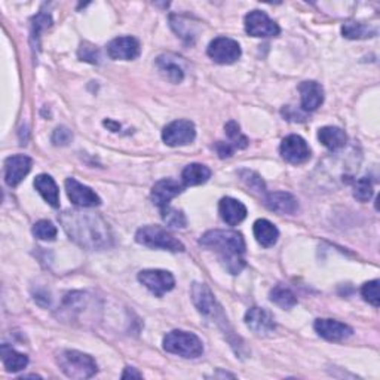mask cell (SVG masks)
<instances>
[{
  "mask_svg": "<svg viewBox=\"0 0 380 380\" xmlns=\"http://www.w3.org/2000/svg\"><path fill=\"white\" fill-rule=\"evenodd\" d=\"M162 75L173 83H180L184 79V70L177 61L171 60V55H161L156 61Z\"/></svg>",
  "mask_w": 380,
  "mask_h": 380,
  "instance_id": "obj_26",
  "label": "cell"
},
{
  "mask_svg": "<svg viewBox=\"0 0 380 380\" xmlns=\"http://www.w3.org/2000/svg\"><path fill=\"white\" fill-rule=\"evenodd\" d=\"M342 35L346 39H368L377 35V30L368 27L363 23H355V21H347L342 27Z\"/></svg>",
  "mask_w": 380,
  "mask_h": 380,
  "instance_id": "obj_28",
  "label": "cell"
},
{
  "mask_svg": "<svg viewBox=\"0 0 380 380\" xmlns=\"http://www.w3.org/2000/svg\"><path fill=\"white\" fill-rule=\"evenodd\" d=\"M199 244L213 248L223 266L232 273H238L245 268V241L239 232L235 230H208L199 239Z\"/></svg>",
  "mask_w": 380,
  "mask_h": 380,
  "instance_id": "obj_2",
  "label": "cell"
},
{
  "mask_svg": "<svg viewBox=\"0 0 380 380\" xmlns=\"http://www.w3.org/2000/svg\"><path fill=\"white\" fill-rule=\"evenodd\" d=\"M140 42L132 36L116 37L107 45V54L113 60L131 61L140 55Z\"/></svg>",
  "mask_w": 380,
  "mask_h": 380,
  "instance_id": "obj_14",
  "label": "cell"
},
{
  "mask_svg": "<svg viewBox=\"0 0 380 380\" xmlns=\"http://www.w3.org/2000/svg\"><path fill=\"white\" fill-rule=\"evenodd\" d=\"M218 213L225 223H227L229 226H236L242 220H245L247 207L242 204L241 200L227 196L220 200Z\"/></svg>",
  "mask_w": 380,
  "mask_h": 380,
  "instance_id": "obj_18",
  "label": "cell"
},
{
  "mask_svg": "<svg viewBox=\"0 0 380 380\" xmlns=\"http://www.w3.org/2000/svg\"><path fill=\"white\" fill-rule=\"evenodd\" d=\"M35 187L42 195V198H44L52 208L60 207V190L57 183L54 182V178H52L51 175L48 174L37 175L35 180Z\"/></svg>",
  "mask_w": 380,
  "mask_h": 380,
  "instance_id": "obj_21",
  "label": "cell"
},
{
  "mask_svg": "<svg viewBox=\"0 0 380 380\" xmlns=\"http://www.w3.org/2000/svg\"><path fill=\"white\" fill-rule=\"evenodd\" d=\"M67 196L73 204L82 208H94L101 204L100 196L85 184L79 183L76 178H67L66 180Z\"/></svg>",
  "mask_w": 380,
  "mask_h": 380,
  "instance_id": "obj_11",
  "label": "cell"
},
{
  "mask_svg": "<svg viewBox=\"0 0 380 380\" xmlns=\"http://www.w3.org/2000/svg\"><path fill=\"white\" fill-rule=\"evenodd\" d=\"M61 372L70 379H89L98 372L97 363L88 354L79 351H62L57 356Z\"/></svg>",
  "mask_w": 380,
  "mask_h": 380,
  "instance_id": "obj_3",
  "label": "cell"
},
{
  "mask_svg": "<svg viewBox=\"0 0 380 380\" xmlns=\"http://www.w3.org/2000/svg\"><path fill=\"white\" fill-rule=\"evenodd\" d=\"M192 300L198 311L205 315L211 316V318H218L221 315V308L218 306L213 291H211L205 284H198L195 282L192 285Z\"/></svg>",
  "mask_w": 380,
  "mask_h": 380,
  "instance_id": "obj_12",
  "label": "cell"
},
{
  "mask_svg": "<svg viewBox=\"0 0 380 380\" xmlns=\"http://www.w3.org/2000/svg\"><path fill=\"white\" fill-rule=\"evenodd\" d=\"M35 24H33V39H39V35L40 31L44 28H48L51 26V17L46 15V14H39L37 17H35Z\"/></svg>",
  "mask_w": 380,
  "mask_h": 380,
  "instance_id": "obj_37",
  "label": "cell"
},
{
  "mask_svg": "<svg viewBox=\"0 0 380 380\" xmlns=\"http://www.w3.org/2000/svg\"><path fill=\"white\" fill-rule=\"evenodd\" d=\"M73 139L71 131L66 126H58V128L52 134V143L55 146H67Z\"/></svg>",
  "mask_w": 380,
  "mask_h": 380,
  "instance_id": "obj_36",
  "label": "cell"
},
{
  "mask_svg": "<svg viewBox=\"0 0 380 380\" xmlns=\"http://www.w3.org/2000/svg\"><path fill=\"white\" fill-rule=\"evenodd\" d=\"M252 232H254V238L257 239L259 244L266 248L275 245L279 238V230L277 229V226L266 218L257 220L254 226H252Z\"/></svg>",
  "mask_w": 380,
  "mask_h": 380,
  "instance_id": "obj_22",
  "label": "cell"
},
{
  "mask_svg": "<svg viewBox=\"0 0 380 380\" xmlns=\"http://www.w3.org/2000/svg\"><path fill=\"white\" fill-rule=\"evenodd\" d=\"M0 355H2V363L9 373H17L19 370H24L28 364V356L24 354L17 352L12 346L2 345L0 349Z\"/></svg>",
  "mask_w": 380,
  "mask_h": 380,
  "instance_id": "obj_24",
  "label": "cell"
},
{
  "mask_svg": "<svg viewBox=\"0 0 380 380\" xmlns=\"http://www.w3.org/2000/svg\"><path fill=\"white\" fill-rule=\"evenodd\" d=\"M58 230L49 220H40L33 226V235L42 241H54Z\"/></svg>",
  "mask_w": 380,
  "mask_h": 380,
  "instance_id": "obj_29",
  "label": "cell"
},
{
  "mask_svg": "<svg viewBox=\"0 0 380 380\" xmlns=\"http://www.w3.org/2000/svg\"><path fill=\"white\" fill-rule=\"evenodd\" d=\"M135 241L153 250H165L171 252L184 251V245L182 242L161 226H143L137 230Z\"/></svg>",
  "mask_w": 380,
  "mask_h": 380,
  "instance_id": "obj_5",
  "label": "cell"
},
{
  "mask_svg": "<svg viewBox=\"0 0 380 380\" xmlns=\"http://www.w3.org/2000/svg\"><path fill=\"white\" fill-rule=\"evenodd\" d=\"M209 58L218 64H232L241 57V46L230 37H217L208 46Z\"/></svg>",
  "mask_w": 380,
  "mask_h": 380,
  "instance_id": "obj_9",
  "label": "cell"
},
{
  "mask_svg": "<svg viewBox=\"0 0 380 380\" xmlns=\"http://www.w3.org/2000/svg\"><path fill=\"white\" fill-rule=\"evenodd\" d=\"M182 192H183V186L180 183L173 180V178H164V180L157 182L152 187L150 198L153 200V204L162 209L170 205V200L180 195Z\"/></svg>",
  "mask_w": 380,
  "mask_h": 380,
  "instance_id": "obj_17",
  "label": "cell"
},
{
  "mask_svg": "<svg viewBox=\"0 0 380 380\" xmlns=\"http://www.w3.org/2000/svg\"><path fill=\"white\" fill-rule=\"evenodd\" d=\"M245 324L248 329L260 336H266L277 329L273 315L263 308H251L245 313Z\"/></svg>",
  "mask_w": 380,
  "mask_h": 380,
  "instance_id": "obj_16",
  "label": "cell"
},
{
  "mask_svg": "<svg viewBox=\"0 0 380 380\" xmlns=\"http://www.w3.org/2000/svg\"><path fill=\"white\" fill-rule=\"evenodd\" d=\"M161 213H162V218L165 223L168 226H171V227H186V216L183 214V211H178V209H174L171 208L170 205L165 207L161 209Z\"/></svg>",
  "mask_w": 380,
  "mask_h": 380,
  "instance_id": "obj_30",
  "label": "cell"
},
{
  "mask_svg": "<svg viewBox=\"0 0 380 380\" xmlns=\"http://www.w3.org/2000/svg\"><path fill=\"white\" fill-rule=\"evenodd\" d=\"M234 150H235V147H234V144H230V143L218 141V144H217V152H218L220 157H229V156L234 155Z\"/></svg>",
  "mask_w": 380,
  "mask_h": 380,
  "instance_id": "obj_38",
  "label": "cell"
},
{
  "mask_svg": "<svg viewBox=\"0 0 380 380\" xmlns=\"http://www.w3.org/2000/svg\"><path fill=\"white\" fill-rule=\"evenodd\" d=\"M354 196L358 200H361V202H367V200H370L373 198V184L367 177L360 178V180L355 183Z\"/></svg>",
  "mask_w": 380,
  "mask_h": 380,
  "instance_id": "obj_32",
  "label": "cell"
},
{
  "mask_svg": "<svg viewBox=\"0 0 380 380\" xmlns=\"http://www.w3.org/2000/svg\"><path fill=\"white\" fill-rule=\"evenodd\" d=\"M266 205L270 211H275L279 214H295L299 211V202L291 193L287 192H275L266 196Z\"/></svg>",
  "mask_w": 380,
  "mask_h": 380,
  "instance_id": "obj_20",
  "label": "cell"
},
{
  "mask_svg": "<svg viewBox=\"0 0 380 380\" xmlns=\"http://www.w3.org/2000/svg\"><path fill=\"white\" fill-rule=\"evenodd\" d=\"M196 137V130L193 122L186 119H178L168 123L162 131V140L170 147H180L193 143Z\"/></svg>",
  "mask_w": 380,
  "mask_h": 380,
  "instance_id": "obj_6",
  "label": "cell"
},
{
  "mask_svg": "<svg viewBox=\"0 0 380 380\" xmlns=\"http://www.w3.org/2000/svg\"><path fill=\"white\" fill-rule=\"evenodd\" d=\"M128 377L141 379V377H143V374H141V373H139V372H137L135 368H132V367H126V368H125V372H123V374H122V379H128Z\"/></svg>",
  "mask_w": 380,
  "mask_h": 380,
  "instance_id": "obj_39",
  "label": "cell"
},
{
  "mask_svg": "<svg viewBox=\"0 0 380 380\" xmlns=\"http://www.w3.org/2000/svg\"><path fill=\"white\" fill-rule=\"evenodd\" d=\"M79 58L82 61H88V62H92V64H97L98 60H100L98 49L88 45V44H83L79 49Z\"/></svg>",
  "mask_w": 380,
  "mask_h": 380,
  "instance_id": "obj_35",
  "label": "cell"
},
{
  "mask_svg": "<svg viewBox=\"0 0 380 380\" xmlns=\"http://www.w3.org/2000/svg\"><path fill=\"white\" fill-rule=\"evenodd\" d=\"M226 134H227V137L230 139V141L234 143L235 149H236V147H238V149H245V147L248 146L247 137H244V135L241 134L239 125L236 122L232 121V122H229L226 125Z\"/></svg>",
  "mask_w": 380,
  "mask_h": 380,
  "instance_id": "obj_33",
  "label": "cell"
},
{
  "mask_svg": "<svg viewBox=\"0 0 380 380\" xmlns=\"http://www.w3.org/2000/svg\"><path fill=\"white\" fill-rule=\"evenodd\" d=\"M58 220L69 238L83 248L103 250L112 245L109 225L97 214L71 209L58 216Z\"/></svg>",
  "mask_w": 380,
  "mask_h": 380,
  "instance_id": "obj_1",
  "label": "cell"
},
{
  "mask_svg": "<svg viewBox=\"0 0 380 380\" xmlns=\"http://www.w3.org/2000/svg\"><path fill=\"white\" fill-rule=\"evenodd\" d=\"M164 349L182 358H198L204 354V345L193 333L174 330L164 337Z\"/></svg>",
  "mask_w": 380,
  "mask_h": 380,
  "instance_id": "obj_4",
  "label": "cell"
},
{
  "mask_svg": "<svg viewBox=\"0 0 380 380\" xmlns=\"http://www.w3.org/2000/svg\"><path fill=\"white\" fill-rule=\"evenodd\" d=\"M313 329L322 337V339L329 342H342L347 339V337H351L354 333V330L349 325L336 320H325V318L316 320L313 324Z\"/></svg>",
  "mask_w": 380,
  "mask_h": 380,
  "instance_id": "obj_15",
  "label": "cell"
},
{
  "mask_svg": "<svg viewBox=\"0 0 380 380\" xmlns=\"http://www.w3.org/2000/svg\"><path fill=\"white\" fill-rule=\"evenodd\" d=\"M139 281L144 287L152 291L156 297H162L168 291H171L175 285V279L171 272L162 269H146L139 273Z\"/></svg>",
  "mask_w": 380,
  "mask_h": 380,
  "instance_id": "obj_7",
  "label": "cell"
},
{
  "mask_svg": "<svg viewBox=\"0 0 380 380\" xmlns=\"http://www.w3.org/2000/svg\"><path fill=\"white\" fill-rule=\"evenodd\" d=\"M241 180L247 184V187H250L252 192L256 193H265L266 192V184L265 182L261 180V177L259 174H256L254 171L250 170H244L239 173Z\"/></svg>",
  "mask_w": 380,
  "mask_h": 380,
  "instance_id": "obj_31",
  "label": "cell"
},
{
  "mask_svg": "<svg viewBox=\"0 0 380 380\" xmlns=\"http://www.w3.org/2000/svg\"><path fill=\"white\" fill-rule=\"evenodd\" d=\"M361 294H363V297L370 303L373 304L374 308H379V304H380V295H379V279H374V281H370V282H367L363 285V288H361Z\"/></svg>",
  "mask_w": 380,
  "mask_h": 380,
  "instance_id": "obj_34",
  "label": "cell"
},
{
  "mask_svg": "<svg viewBox=\"0 0 380 380\" xmlns=\"http://www.w3.org/2000/svg\"><path fill=\"white\" fill-rule=\"evenodd\" d=\"M209 177H211L209 168L202 165V164H190L184 168L183 173H182L183 183L186 186L204 184L209 180Z\"/></svg>",
  "mask_w": 380,
  "mask_h": 380,
  "instance_id": "obj_25",
  "label": "cell"
},
{
  "mask_svg": "<svg viewBox=\"0 0 380 380\" xmlns=\"http://www.w3.org/2000/svg\"><path fill=\"white\" fill-rule=\"evenodd\" d=\"M318 139L327 149L336 152L346 146L347 135L343 130L337 128V126H324L318 132Z\"/></svg>",
  "mask_w": 380,
  "mask_h": 380,
  "instance_id": "obj_23",
  "label": "cell"
},
{
  "mask_svg": "<svg viewBox=\"0 0 380 380\" xmlns=\"http://www.w3.org/2000/svg\"><path fill=\"white\" fill-rule=\"evenodd\" d=\"M300 98H302V109L304 112H313L320 107L324 101V89L318 82H303L299 87Z\"/></svg>",
  "mask_w": 380,
  "mask_h": 380,
  "instance_id": "obj_19",
  "label": "cell"
},
{
  "mask_svg": "<svg viewBox=\"0 0 380 380\" xmlns=\"http://www.w3.org/2000/svg\"><path fill=\"white\" fill-rule=\"evenodd\" d=\"M33 161L26 155L9 156L5 161V180L10 187L18 186L24 180V177L30 173Z\"/></svg>",
  "mask_w": 380,
  "mask_h": 380,
  "instance_id": "obj_13",
  "label": "cell"
},
{
  "mask_svg": "<svg viewBox=\"0 0 380 380\" xmlns=\"http://www.w3.org/2000/svg\"><path fill=\"white\" fill-rule=\"evenodd\" d=\"M245 31L252 37H275L279 35V26L261 10H251L245 17Z\"/></svg>",
  "mask_w": 380,
  "mask_h": 380,
  "instance_id": "obj_8",
  "label": "cell"
},
{
  "mask_svg": "<svg viewBox=\"0 0 380 380\" xmlns=\"http://www.w3.org/2000/svg\"><path fill=\"white\" fill-rule=\"evenodd\" d=\"M279 152L285 161L294 165H299L311 159V147L304 141V139L295 134L285 137L281 143Z\"/></svg>",
  "mask_w": 380,
  "mask_h": 380,
  "instance_id": "obj_10",
  "label": "cell"
},
{
  "mask_svg": "<svg viewBox=\"0 0 380 380\" xmlns=\"http://www.w3.org/2000/svg\"><path fill=\"white\" fill-rule=\"evenodd\" d=\"M269 297L273 303L282 309H291L297 304V297H295V294L288 287H284V285H277V287H273Z\"/></svg>",
  "mask_w": 380,
  "mask_h": 380,
  "instance_id": "obj_27",
  "label": "cell"
}]
</instances>
